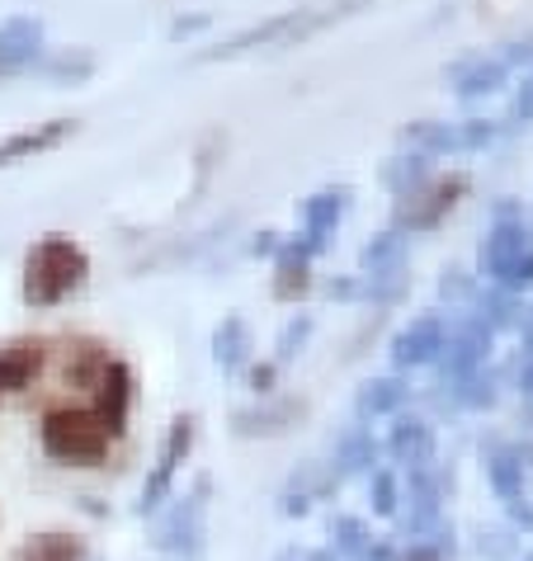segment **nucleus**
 I'll return each mask as SVG.
<instances>
[{
    "instance_id": "4468645a",
    "label": "nucleus",
    "mask_w": 533,
    "mask_h": 561,
    "mask_svg": "<svg viewBox=\"0 0 533 561\" xmlns=\"http://www.w3.org/2000/svg\"><path fill=\"white\" fill-rule=\"evenodd\" d=\"M246 350H250V335H246V325H241L237 317L217 325V335H213V354H217V364H223V368H241Z\"/></svg>"
},
{
    "instance_id": "aec40b11",
    "label": "nucleus",
    "mask_w": 533,
    "mask_h": 561,
    "mask_svg": "<svg viewBox=\"0 0 533 561\" xmlns=\"http://www.w3.org/2000/svg\"><path fill=\"white\" fill-rule=\"evenodd\" d=\"M373 462V444L368 439H350L344 444V454H340V472H354V467H368ZM336 472V477H340Z\"/></svg>"
},
{
    "instance_id": "9b49d317",
    "label": "nucleus",
    "mask_w": 533,
    "mask_h": 561,
    "mask_svg": "<svg viewBox=\"0 0 533 561\" xmlns=\"http://www.w3.org/2000/svg\"><path fill=\"white\" fill-rule=\"evenodd\" d=\"M392 454H397V462H406V467H426L434 458L430 425H420V420H401V425L392 430Z\"/></svg>"
},
{
    "instance_id": "f257e3e1",
    "label": "nucleus",
    "mask_w": 533,
    "mask_h": 561,
    "mask_svg": "<svg viewBox=\"0 0 533 561\" xmlns=\"http://www.w3.org/2000/svg\"><path fill=\"white\" fill-rule=\"evenodd\" d=\"M38 444L61 467H100L109 458L114 434L90 407H48L38 420Z\"/></svg>"
},
{
    "instance_id": "1a4fd4ad",
    "label": "nucleus",
    "mask_w": 533,
    "mask_h": 561,
    "mask_svg": "<svg viewBox=\"0 0 533 561\" xmlns=\"http://www.w3.org/2000/svg\"><path fill=\"white\" fill-rule=\"evenodd\" d=\"M71 128H76L71 118H53V123H38V128H24V133L5 137V142H0V170L14 165V161H34L38 151H53Z\"/></svg>"
},
{
    "instance_id": "5701e85b",
    "label": "nucleus",
    "mask_w": 533,
    "mask_h": 561,
    "mask_svg": "<svg viewBox=\"0 0 533 561\" xmlns=\"http://www.w3.org/2000/svg\"><path fill=\"white\" fill-rule=\"evenodd\" d=\"M359 557H364V561H392V548H387V542H368Z\"/></svg>"
},
{
    "instance_id": "dca6fc26",
    "label": "nucleus",
    "mask_w": 533,
    "mask_h": 561,
    "mask_svg": "<svg viewBox=\"0 0 533 561\" xmlns=\"http://www.w3.org/2000/svg\"><path fill=\"white\" fill-rule=\"evenodd\" d=\"M520 472H524V462L520 458H510V454H496L491 458V481H496V491H500V501H520Z\"/></svg>"
},
{
    "instance_id": "2eb2a0df",
    "label": "nucleus",
    "mask_w": 533,
    "mask_h": 561,
    "mask_svg": "<svg viewBox=\"0 0 533 561\" xmlns=\"http://www.w3.org/2000/svg\"><path fill=\"white\" fill-rule=\"evenodd\" d=\"M401 397H406V387H401L397 378L368 382L364 392H359V415H387V411H397V407H401Z\"/></svg>"
},
{
    "instance_id": "6ab92c4d",
    "label": "nucleus",
    "mask_w": 533,
    "mask_h": 561,
    "mask_svg": "<svg viewBox=\"0 0 533 561\" xmlns=\"http://www.w3.org/2000/svg\"><path fill=\"white\" fill-rule=\"evenodd\" d=\"M373 510L397 514V481H392V472H373Z\"/></svg>"
},
{
    "instance_id": "9d476101",
    "label": "nucleus",
    "mask_w": 533,
    "mask_h": 561,
    "mask_svg": "<svg viewBox=\"0 0 533 561\" xmlns=\"http://www.w3.org/2000/svg\"><path fill=\"white\" fill-rule=\"evenodd\" d=\"M14 561H90V548L81 534H67V528H48V534H34L14 548Z\"/></svg>"
},
{
    "instance_id": "7ed1b4c3",
    "label": "nucleus",
    "mask_w": 533,
    "mask_h": 561,
    "mask_svg": "<svg viewBox=\"0 0 533 561\" xmlns=\"http://www.w3.org/2000/svg\"><path fill=\"white\" fill-rule=\"evenodd\" d=\"M208 491H213V481L199 477L194 491L184 495V505H175V514L161 524V538H156V548L170 552V557H184V561H199L203 557V514H208Z\"/></svg>"
},
{
    "instance_id": "20e7f679",
    "label": "nucleus",
    "mask_w": 533,
    "mask_h": 561,
    "mask_svg": "<svg viewBox=\"0 0 533 561\" xmlns=\"http://www.w3.org/2000/svg\"><path fill=\"white\" fill-rule=\"evenodd\" d=\"M133 397H137V382H133V368L123 358H109L104 373L90 387V411L104 420V430L123 439L128 434V411H133Z\"/></svg>"
},
{
    "instance_id": "f3484780",
    "label": "nucleus",
    "mask_w": 533,
    "mask_h": 561,
    "mask_svg": "<svg viewBox=\"0 0 533 561\" xmlns=\"http://www.w3.org/2000/svg\"><path fill=\"white\" fill-rule=\"evenodd\" d=\"M331 542H336V552H340V557H359L373 538H368L364 519H336V524H331Z\"/></svg>"
},
{
    "instance_id": "6e6552de",
    "label": "nucleus",
    "mask_w": 533,
    "mask_h": 561,
    "mask_svg": "<svg viewBox=\"0 0 533 561\" xmlns=\"http://www.w3.org/2000/svg\"><path fill=\"white\" fill-rule=\"evenodd\" d=\"M109 358H114V354H109L100 340H90V335L67 340V345H61V382H67V387H86V392H90Z\"/></svg>"
},
{
    "instance_id": "393cba45",
    "label": "nucleus",
    "mask_w": 533,
    "mask_h": 561,
    "mask_svg": "<svg viewBox=\"0 0 533 561\" xmlns=\"http://www.w3.org/2000/svg\"><path fill=\"white\" fill-rule=\"evenodd\" d=\"M303 561H336V552H307Z\"/></svg>"
},
{
    "instance_id": "a878e982",
    "label": "nucleus",
    "mask_w": 533,
    "mask_h": 561,
    "mask_svg": "<svg viewBox=\"0 0 533 561\" xmlns=\"http://www.w3.org/2000/svg\"><path fill=\"white\" fill-rule=\"evenodd\" d=\"M279 561H303V552H284V557H279Z\"/></svg>"
},
{
    "instance_id": "0eeeda50",
    "label": "nucleus",
    "mask_w": 533,
    "mask_h": 561,
    "mask_svg": "<svg viewBox=\"0 0 533 561\" xmlns=\"http://www.w3.org/2000/svg\"><path fill=\"white\" fill-rule=\"evenodd\" d=\"M38 53H43V24L38 20H5L0 24V76L34 67Z\"/></svg>"
},
{
    "instance_id": "f03ea898",
    "label": "nucleus",
    "mask_w": 533,
    "mask_h": 561,
    "mask_svg": "<svg viewBox=\"0 0 533 561\" xmlns=\"http://www.w3.org/2000/svg\"><path fill=\"white\" fill-rule=\"evenodd\" d=\"M86 274H90V255L71 237H43L24 260V302L57 307L86 284Z\"/></svg>"
},
{
    "instance_id": "39448f33",
    "label": "nucleus",
    "mask_w": 533,
    "mask_h": 561,
    "mask_svg": "<svg viewBox=\"0 0 533 561\" xmlns=\"http://www.w3.org/2000/svg\"><path fill=\"white\" fill-rule=\"evenodd\" d=\"M190 448H194V415H175V425H170L166 444H161V458H156L151 477H147V486H143V501H137V514L161 510V501L170 495V486H175L180 462L190 458Z\"/></svg>"
},
{
    "instance_id": "ddd939ff",
    "label": "nucleus",
    "mask_w": 533,
    "mask_h": 561,
    "mask_svg": "<svg viewBox=\"0 0 533 561\" xmlns=\"http://www.w3.org/2000/svg\"><path fill=\"white\" fill-rule=\"evenodd\" d=\"M439 321L434 317H426V321H416L411 331H406L401 340H397V364H426V358L439 350Z\"/></svg>"
},
{
    "instance_id": "b1692460",
    "label": "nucleus",
    "mask_w": 533,
    "mask_h": 561,
    "mask_svg": "<svg viewBox=\"0 0 533 561\" xmlns=\"http://www.w3.org/2000/svg\"><path fill=\"white\" fill-rule=\"evenodd\" d=\"M250 382H256V392H270V382H274V368L264 364V368H256L250 373Z\"/></svg>"
},
{
    "instance_id": "4be33fe9",
    "label": "nucleus",
    "mask_w": 533,
    "mask_h": 561,
    "mask_svg": "<svg viewBox=\"0 0 533 561\" xmlns=\"http://www.w3.org/2000/svg\"><path fill=\"white\" fill-rule=\"evenodd\" d=\"M397 561H444V557H439L434 542H411V548H406Z\"/></svg>"
},
{
    "instance_id": "a211bd4d",
    "label": "nucleus",
    "mask_w": 533,
    "mask_h": 561,
    "mask_svg": "<svg viewBox=\"0 0 533 561\" xmlns=\"http://www.w3.org/2000/svg\"><path fill=\"white\" fill-rule=\"evenodd\" d=\"M303 288H307V260L303 255H288L284 264H279L274 293H279V298H293V293H303Z\"/></svg>"
},
{
    "instance_id": "bb28decb",
    "label": "nucleus",
    "mask_w": 533,
    "mask_h": 561,
    "mask_svg": "<svg viewBox=\"0 0 533 561\" xmlns=\"http://www.w3.org/2000/svg\"><path fill=\"white\" fill-rule=\"evenodd\" d=\"M524 561H533V557H524Z\"/></svg>"
},
{
    "instance_id": "f8f14e48",
    "label": "nucleus",
    "mask_w": 533,
    "mask_h": 561,
    "mask_svg": "<svg viewBox=\"0 0 533 561\" xmlns=\"http://www.w3.org/2000/svg\"><path fill=\"white\" fill-rule=\"evenodd\" d=\"M297 415H303V401H279V407H264V411H237L231 415V430L237 434H279V430H288Z\"/></svg>"
},
{
    "instance_id": "423d86ee",
    "label": "nucleus",
    "mask_w": 533,
    "mask_h": 561,
    "mask_svg": "<svg viewBox=\"0 0 533 561\" xmlns=\"http://www.w3.org/2000/svg\"><path fill=\"white\" fill-rule=\"evenodd\" d=\"M53 358V345L43 335H14L0 345V392H29Z\"/></svg>"
},
{
    "instance_id": "412c9836",
    "label": "nucleus",
    "mask_w": 533,
    "mask_h": 561,
    "mask_svg": "<svg viewBox=\"0 0 533 561\" xmlns=\"http://www.w3.org/2000/svg\"><path fill=\"white\" fill-rule=\"evenodd\" d=\"M307 331H311V321H297V325H288L284 340H279V358H288V354H293V345H303Z\"/></svg>"
}]
</instances>
